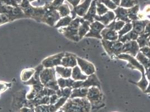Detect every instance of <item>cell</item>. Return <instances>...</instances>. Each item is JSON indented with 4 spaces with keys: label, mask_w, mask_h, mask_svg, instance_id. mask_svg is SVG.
Segmentation results:
<instances>
[{
    "label": "cell",
    "mask_w": 150,
    "mask_h": 112,
    "mask_svg": "<svg viewBox=\"0 0 150 112\" xmlns=\"http://www.w3.org/2000/svg\"><path fill=\"white\" fill-rule=\"evenodd\" d=\"M92 106L86 98H69L61 108L64 112H90Z\"/></svg>",
    "instance_id": "obj_1"
},
{
    "label": "cell",
    "mask_w": 150,
    "mask_h": 112,
    "mask_svg": "<svg viewBox=\"0 0 150 112\" xmlns=\"http://www.w3.org/2000/svg\"><path fill=\"white\" fill-rule=\"evenodd\" d=\"M82 19V18L76 17L75 19L72 20L69 25L67 27L59 28L58 31L69 40L78 42L79 40H80L78 31Z\"/></svg>",
    "instance_id": "obj_2"
},
{
    "label": "cell",
    "mask_w": 150,
    "mask_h": 112,
    "mask_svg": "<svg viewBox=\"0 0 150 112\" xmlns=\"http://www.w3.org/2000/svg\"><path fill=\"white\" fill-rule=\"evenodd\" d=\"M101 43L106 53L110 57L113 56L117 57L122 53L123 43L118 40L116 41H109L101 39Z\"/></svg>",
    "instance_id": "obj_3"
},
{
    "label": "cell",
    "mask_w": 150,
    "mask_h": 112,
    "mask_svg": "<svg viewBox=\"0 0 150 112\" xmlns=\"http://www.w3.org/2000/svg\"><path fill=\"white\" fill-rule=\"evenodd\" d=\"M45 7L46 11L40 22H43L51 26H54L57 21L61 18L59 13L57 10L51 7L49 4H47Z\"/></svg>",
    "instance_id": "obj_4"
},
{
    "label": "cell",
    "mask_w": 150,
    "mask_h": 112,
    "mask_svg": "<svg viewBox=\"0 0 150 112\" xmlns=\"http://www.w3.org/2000/svg\"><path fill=\"white\" fill-rule=\"evenodd\" d=\"M117 58L120 60H123L127 61L128 63L127 65V66L128 68L131 69H132L138 70L142 74L141 77H146L145 75V69L144 66L138 61L134 57H133L128 54L122 53L119 55V56H117Z\"/></svg>",
    "instance_id": "obj_5"
},
{
    "label": "cell",
    "mask_w": 150,
    "mask_h": 112,
    "mask_svg": "<svg viewBox=\"0 0 150 112\" xmlns=\"http://www.w3.org/2000/svg\"><path fill=\"white\" fill-rule=\"evenodd\" d=\"M86 98L92 106H99L103 100V94L101 88L96 86L89 87Z\"/></svg>",
    "instance_id": "obj_6"
},
{
    "label": "cell",
    "mask_w": 150,
    "mask_h": 112,
    "mask_svg": "<svg viewBox=\"0 0 150 112\" xmlns=\"http://www.w3.org/2000/svg\"><path fill=\"white\" fill-rule=\"evenodd\" d=\"M26 90H22L13 95V106L18 112L23 107H28V100L26 98Z\"/></svg>",
    "instance_id": "obj_7"
},
{
    "label": "cell",
    "mask_w": 150,
    "mask_h": 112,
    "mask_svg": "<svg viewBox=\"0 0 150 112\" xmlns=\"http://www.w3.org/2000/svg\"><path fill=\"white\" fill-rule=\"evenodd\" d=\"M92 1L93 0H83L77 6L73 7L71 11L72 19H75L77 16H78V17L83 18L88 12Z\"/></svg>",
    "instance_id": "obj_8"
},
{
    "label": "cell",
    "mask_w": 150,
    "mask_h": 112,
    "mask_svg": "<svg viewBox=\"0 0 150 112\" xmlns=\"http://www.w3.org/2000/svg\"><path fill=\"white\" fill-rule=\"evenodd\" d=\"M64 54L65 52H61L47 57L43 60L42 65L44 68H53L57 66H60Z\"/></svg>",
    "instance_id": "obj_9"
},
{
    "label": "cell",
    "mask_w": 150,
    "mask_h": 112,
    "mask_svg": "<svg viewBox=\"0 0 150 112\" xmlns=\"http://www.w3.org/2000/svg\"><path fill=\"white\" fill-rule=\"evenodd\" d=\"M90 29L85 36V38H94L99 39H102L101 35V32L105 28V26L103 25L99 21H94L90 25Z\"/></svg>",
    "instance_id": "obj_10"
},
{
    "label": "cell",
    "mask_w": 150,
    "mask_h": 112,
    "mask_svg": "<svg viewBox=\"0 0 150 112\" xmlns=\"http://www.w3.org/2000/svg\"><path fill=\"white\" fill-rule=\"evenodd\" d=\"M77 65L81 69L82 72L87 76L94 74L96 72V69L93 63L77 56Z\"/></svg>",
    "instance_id": "obj_11"
},
{
    "label": "cell",
    "mask_w": 150,
    "mask_h": 112,
    "mask_svg": "<svg viewBox=\"0 0 150 112\" xmlns=\"http://www.w3.org/2000/svg\"><path fill=\"white\" fill-rule=\"evenodd\" d=\"M55 68H44L40 74V80L45 85L48 82L57 80Z\"/></svg>",
    "instance_id": "obj_12"
},
{
    "label": "cell",
    "mask_w": 150,
    "mask_h": 112,
    "mask_svg": "<svg viewBox=\"0 0 150 112\" xmlns=\"http://www.w3.org/2000/svg\"><path fill=\"white\" fill-rule=\"evenodd\" d=\"M139 50L140 48L136 40L128 41L123 43L122 53L128 54L135 57L139 52Z\"/></svg>",
    "instance_id": "obj_13"
},
{
    "label": "cell",
    "mask_w": 150,
    "mask_h": 112,
    "mask_svg": "<svg viewBox=\"0 0 150 112\" xmlns=\"http://www.w3.org/2000/svg\"><path fill=\"white\" fill-rule=\"evenodd\" d=\"M61 66L67 68H74L77 65V56L73 53L66 52L63 57L61 61Z\"/></svg>",
    "instance_id": "obj_14"
},
{
    "label": "cell",
    "mask_w": 150,
    "mask_h": 112,
    "mask_svg": "<svg viewBox=\"0 0 150 112\" xmlns=\"http://www.w3.org/2000/svg\"><path fill=\"white\" fill-rule=\"evenodd\" d=\"M115 13V20L116 21H122L127 23H131L132 21L129 19L128 15V9L123 8L122 7L118 6L116 9L113 10Z\"/></svg>",
    "instance_id": "obj_15"
},
{
    "label": "cell",
    "mask_w": 150,
    "mask_h": 112,
    "mask_svg": "<svg viewBox=\"0 0 150 112\" xmlns=\"http://www.w3.org/2000/svg\"><path fill=\"white\" fill-rule=\"evenodd\" d=\"M149 20H150L149 19H144L132 21L131 23L133 26L132 30L139 35L143 34L144 32L146 25L149 22Z\"/></svg>",
    "instance_id": "obj_16"
},
{
    "label": "cell",
    "mask_w": 150,
    "mask_h": 112,
    "mask_svg": "<svg viewBox=\"0 0 150 112\" xmlns=\"http://www.w3.org/2000/svg\"><path fill=\"white\" fill-rule=\"evenodd\" d=\"M115 15L113 11H108L106 13L102 16L96 15L95 17V20L99 21L105 26L109 25L113 20H115Z\"/></svg>",
    "instance_id": "obj_17"
},
{
    "label": "cell",
    "mask_w": 150,
    "mask_h": 112,
    "mask_svg": "<svg viewBox=\"0 0 150 112\" xmlns=\"http://www.w3.org/2000/svg\"><path fill=\"white\" fill-rule=\"evenodd\" d=\"M44 69V66L41 64L35 68V73L31 79L26 82H24V84L26 85H34L36 84H42L40 80V74Z\"/></svg>",
    "instance_id": "obj_18"
},
{
    "label": "cell",
    "mask_w": 150,
    "mask_h": 112,
    "mask_svg": "<svg viewBox=\"0 0 150 112\" xmlns=\"http://www.w3.org/2000/svg\"><path fill=\"white\" fill-rule=\"evenodd\" d=\"M101 35L102 39L109 41H116L119 38L117 31L106 27L101 32Z\"/></svg>",
    "instance_id": "obj_19"
},
{
    "label": "cell",
    "mask_w": 150,
    "mask_h": 112,
    "mask_svg": "<svg viewBox=\"0 0 150 112\" xmlns=\"http://www.w3.org/2000/svg\"><path fill=\"white\" fill-rule=\"evenodd\" d=\"M91 86H96L101 88L100 81L95 74L88 76V78L85 81H83L82 82V87L89 88Z\"/></svg>",
    "instance_id": "obj_20"
},
{
    "label": "cell",
    "mask_w": 150,
    "mask_h": 112,
    "mask_svg": "<svg viewBox=\"0 0 150 112\" xmlns=\"http://www.w3.org/2000/svg\"><path fill=\"white\" fill-rule=\"evenodd\" d=\"M96 0H93L88 10V12L86 15L82 18L85 20L89 21L90 23L94 22L95 21V17L97 15L96 13Z\"/></svg>",
    "instance_id": "obj_21"
},
{
    "label": "cell",
    "mask_w": 150,
    "mask_h": 112,
    "mask_svg": "<svg viewBox=\"0 0 150 112\" xmlns=\"http://www.w3.org/2000/svg\"><path fill=\"white\" fill-rule=\"evenodd\" d=\"M44 86L42 84H36L31 86L30 91L27 93L26 98L28 100H33L35 98L39 93L43 89Z\"/></svg>",
    "instance_id": "obj_22"
},
{
    "label": "cell",
    "mask_w": 150,
    "mask_h": 112,
    "mask_svg": "<svg viewBox=\"0 0 150 112\" xmlns=\"http://www.w3.org/2000/svg\"><path fill=\"white\" fill-rule=\"evenodd\" d=\"M88 76L84 75L78 65L76 66L72 70L71 78L75 81H85Z\"/></svg>",
    "instance_id": "obj_23"
},
{
    "label": "cell",
    "mask_w": 150,
    "mask_h": 112,
    "mask_svg": "<svg viewBox=\"0 0 150 112\" xmlns=\"http://www.w3.org/2000/svg\"><path fill=\"white\" fill-rule=\"evenodd\" d=\"M90 24L91 23L89 21L84 20L83 18L82 19L81 24L79 26V31H78L79 35V38H80V40L82 39L83 38L85 37V36L87 34V33L90 30Z\"/></svg>",
    "instance_id": "obj_24"
},
{
    "label": "cell",
    "mask_w": 150,
    "mask_h": 112,
    "mask_svg": "<svg viewBox=\"0 0 150 112\" xmlns=\"http://www.w3.org/2000/svg\"><path fill=\"white\" fill-rule=\"evenodd\" d=\"M55 70L57 74L64 79H68L71 77L72 68L64 67L62 66H57L55 67Z\"/></svg>",
    "instance_id": "obj_25"
},
{
    "label": "cell",
    "mask_w": 150,
    "mask_h": 112,
    "mask_svg": "<svg viewBox=\"0 0 150 112\" xmlns=\"http://www.w3.org/2000/svg\"><path fill=\"white\" fill-rule=\"evenodd\" d=\"M88 91V88L87 87H80L77 89H72V93L69 98H86Z\"/></svg>",
    "instance_id": "obj_26"
},
{
    "label": "cell",
    "mask_w": 150,
    "mask_h": 112,
    "mask_svg": "<svg viewBox=\"0 0 150 112\" xmlns=\"http://www.w3.org/2000/svg\"><path fill=\"white\" fill-rule=\"evenodd\" d=\"M138 36H139V35H138L136 32H134L133 30H132L131 31H129L127 34L124 35L120 38H119L118 40L123 43H125V42H127L128 41L136 40Z\"/></svg>",
    "instance_id": "obj_27"
},
{
    "label": "cell",
    "mask_w": 150,
    "mask_h": 112,
    "mask_svg": "<svg viewBox=\"0 0 150 112\" xmlns=\"http://www.w3.org/2000/svg\"><path fill=\"white\" fill-rule=\"evenodd\" d=\"M57 83L60 88H65V87H72V86L75 82L72 79L68 78V79H64L62 77H59L57 79Z\"/></svg>",
    "instance_id": "obj_28"
},
{
    "label": "cell",
    "mask_w": 150,
    "mask_h": 112,
    "mask_svg": "<svg viewBox=\"0 0 150 112\" xmlns=\"http://www.w3.org/2000/svg\"><path fill=\"white\" fill-rule=\"evenodd\" d=\"M135 58L140 63L145 69V70L150 67V60L147 57L144 55L140 51L138 53Z\"/></svg>",
    "instance_id": "obj_29"
},
{
    "label": "cell",
    "mask_w": 150,
    "mask_h": 112,
    "mask_svg": "<svg viewBox=\"0 0 150 112\" xmlns=\"http://www.w3.org/2000/svg\"><path fill=\"white\" fill-rule=\"evenodd\" d=\"M35 69H26L23 70L21 73V81L26 82L29 80L35 73Z\"/></svg>",
    "instance_id": "obj_30"
},
{
    "label": "cell",
    "mask_w": 150,
    "mask_h": 112,
    "mask_svg": "<svg viewBox=\"0 0 150 112\" xmlns=\"http://www.w3.org/2000/svg\"><path fill=\"white\" fill-rule=\"evenodd\" d=\"M139 11V5H136L134 6L131 8L128 9V18L131 21L138 20V14Z\"/></svg>",
    "instance_id": "obj_31"
},
{
    "label": "cell",
    "mask_w": 150,
    "mask_h": 112,
    "mask_svg": "<svg viewBox=\"0 0 150 112\" xmlns=\"http://www.w3.org/2000/svg\"><path fill=\"white\" fill-rule=\"evenodd\" d=\"M72 20L73 19H72L71 16H67L66 17L61 18L57 21V23L54 27L57 28V29H59L60 28L67 27V26L69 25V24L71 23V22L72 21Z\"/></svg>",
    "instance_id": "obj_32"
},
{
    "label": "cell",
    "mask_w": 150,
    "mask_h": 112,
    "mask_svg": "<svg viewBox=\"0 0 150 112\" xmlns=\"http://www.w3.org/2000/svg\"><path fill=\"white\" fill-rule=\"evenodd\" d=\"M125 22L122 21H116V20H113L112 22H111L109 25H107L105 27L111 29H113L115 31H119L123 27L125 26Z\"/></svg>",
    "instance_id": "obj_33"
},
{
    "label": "cell",
    "mask_w": 150,
    "mask_h": 112,
    "mask_svg": "<svg viewBox=\"0 0 150 112\" xmlns=\"http://www.w3.org/2000/svg\"><path fill=\"white\" fill-rule=\"evenodd\" d=\"M57 10L59 13L61 18L69 16L71 11L70 7L66 4H63L62 5L58 7Z\"/></svg>",
    "instance_id": "obj_34"
},
{
    "label": "cell",
    "mask_w": 150,
    "mask_h": 112,
    "mask_svg": "<svg viewBox=\"0 0 150 112\" xmlns=\"http://www.w3.org/2000/svg\"><path fill=\"white\" fill-rule=\"evenodd\" d=\"M72 87H65V88H59L56 91V94L59 98L61 97H66L69 98L71 93H72Z\"/></svg>",
    "instance_id": "obj_35"
},
{
    "label": "cell",
    "mask_w": 150,
    "mask_h": 112,
    "mask_svg": "<svg viewBox=\"0 0 150 112\" xmlns=\"http://www.w3.org/2000/svg\"><path fill=\"white\" fill-rule=\"evenodd\" d=\"M149 35V34L143 33L138 36L136 41L140 48L145 46H148V37Z\"/></svg>",
    "instance_id": "obj_36"
},
{
    "label": "cell",
    "mask_w": 150,
    "mask_h": 112,
    "mask_svg": "<svg viewBox=\"0 0 150 112\" xmlns=\"http://www.w3.org/2000/svg\"><path fill=\"white\" fill-rule=\"evenodd\" d=\"M96 13H97V15L99 16H102L105 13H106L109 11V9L103 4L100 2L99 0H96Z\"/></svg>",
    "instance_id": "obj_37"
},
{
    "label": "cell",
    "mask_w": 150,
    "mask_h": 112,
    "mask_svg": "<svg viewBox=\"0 0 150 112\" xmlns=\"http://www.w3.org/2000/svg\"><path fill=\"white\" fill-rule=\"evenodd\" d=\"M133 83L135 85H136L141 90L142 92H144L146 90L147 87L149 85V81L147 79V77H141V80L138 82H133Z\"/></svg>",
    "instance_id": "obj_38"
},
{
    "label": "cell",
    "mask_w": 150,
    "mask_h": 112,
    "mask_svg": "<svg viewBox=\"0 0 150 112\" xmlns=\"http://www.w3.org/2000/svg\"><path fill=\"white\" fill-rule=\"evenodd\" d=\"M138 4V0H121L119 6L125 9H129Z\"/></svg>",
    "instance_id": "obj_39"
},
{
    "label": "cell",
    "mask_w": 150,
    "mask_h": 112,
    "mask_svg": "<svg viewBox=\"0 0 150 112\" xmlns=\"http://www.w3.org/2000/svg\"><path fill=\"white\" fill-rule=\"evenodd\" d=\"M132 28H133V26H132L131 22L125 23V25L123 27V28L120 30L118 31V36H119L118 39L119 38L122 37V36H123L124 35L127 34L129 31H131Z\"/></svg>",
    "instance_id": "obj_40"
},
{
    "label": "cell",
    "mask_w": 150,
    "mask_h": 112,
    "mask_svg": "<svg viewBox=\"0 0 150 112\" xmlns=\"http://www.w3.org/2000/svg\"><path fill=\"white\" fill-rule=\"evenodd\" d=\"M100 2L103 4L105 6L111 10H114L117 8V6L114 4L111 0H99Z\"/></svg>",
    "instance_id": "obj_41"
},
{
    "label": "cell",
    "mask_w": 150,
    "mask_h": 112,
    "mask_svg": "<svg viewBox=\"0 0 150 112\" xmlns=\"http://www.w3.org/2000/svg\"><path fill=\"white\" fill-rule=\"evenodd\" d=\"M10 21H11V20L8 14L5 13H0V25Z\"/></svg>",
    "instance_id": "obj_42"
},
{
    "label": "cell",
    "mask_w": 150,
    "mask_h": 112,
    "mask_svg": "<svg viewBox=\"0 0 150 112\" xmlns=\"http://www.w3.org/2000/svg\"><path fill=\"white\" fill-rule=\"evenodd\" d=\"M12 84L10 82H6L3 81H0V93L5 91L8 88L11 86Z\"/></svg>",
    "instance_id": "obj_43"
},
{
    "label": "cell",
    "mask_w": 150,
    "mask_h": 112,
    "mask_svg": "<svg viewBox=\"0 0 150 112\" xmlns=\"http://www.w3.org/2000/svg\"><path fill=\"white\" fill-rule=\"evenodd\" d=\"M35 112H50L48 109V105L37 106L34 109Z\"/></svg>",
    "instance_id": "obj_44"
},
{
    "label": "cell",
    "mask_w": 150,
    "mask_h": 112,
    "mask_svg": "<svg viewBox=\"0 0 150 112\" xmlns=\"http://www.w3.org/2000/svg\"><path fill=\"white\" fill-rule=\"evenodd\" d=\"M64 1V0H54L52 2H51L49 4L51 7H52L55 10H57L58 7L62 5Z\"/></svg>",
    "instance_id": "obj_45"
},
{
    "label": "cell",
    "mask_w": 150,
    "mask_h": 112,
    "mask_svg": "<svg viewBox=\"0 0 150 112\" xmlns=\"http://www.w3.org/2000/svg\"><path fill=\"white\" fill-rule=\"evenodd\" d=\"M139 51L144 55L150 60V47L149 46H145L144 47L140 48Z\"/></svg>",
    "instance_id": "obj_46"
},
{
    "label": "cell",
    "mask_w": 150,
    "mask_h": 112,
    "mask_svg": "<svg viewBox=\"0 0 150 112\" xmlns=\"http://www.w3.org/2000/svg\"><path fill=\"white\" fill-rule=\"evenodd\" d=\"M29 2H30L29 1V0H22L21 4L19 5V7H20L22 9L29 7L31 6Z\"/></svg>",
    "instance_id": "obj_47"
},
{
    "label": "cell",
    "mask_w": 150,
    "mask_h": 112,
    "mask_svg": "<svg viewBox=\"0 0 150 112\" xmlns=\"http://www.w3.org/2000/svg\"><path fill=\"white\" fill-rule=\"evenodd\" d=\"M58 99H59V98L56 94L52 95L50 96V104H55Z\"/></svg>",
    "instance_id": "obj_48"
},
{
    "label": "cell",
    "mask_w": 150,
    "mask_h": 112,
    "mask_svg": "<svg viewBox=\"0 0 150 112\" xmlns=\"http://www.w3.org/2000/svg\"><path fill=\"white\" fill-rule=\"evenodd\" d=\"M82 82H83V81H75V82L73 84V85H72V89L82 87Z\"/></svg>",
    "instance_id": "obj_49"
},
{
    "label": "cell",
    "mask_w": 150,
    "mask_h": 112,
    "mask_svg": "<svg viewBox=\"0 0 150 112\" xmlns=\"http://www.w3.org/2000/svg\"><path fill=\"white\" fill-rule=\"evenodd\" d=\"M67 1L73 6V7H75L80 4L82 0H67Z\"/></svg>",
    "instance_id": "obj_50"
},
{
    "label": "cell",
    "mask_w": 150,
    "mask_h": 112,
    "mask_svg": "<svg viewBox=\"0 0 150 112\" xmlns=\"http://www.w3.org/2000/svg\"><path fill=\"white\" fill-rule=\"evenodd\" d=\"M34 112V110L33 109H31L30 108H28V107H23L21 108L20 110L18 112Z\"/></svg>",
    "instance_id": "obj_51"
},
{
    "label": "cell",
    "mask_w": 150,
    "mask_h": 112,
    "mask_svg": "<svg viewBox=\"0 0 150 112\" xmlns=\"http://www.w3.org/2000/svg\"><path fill=\"white\" fill-rule=\"evenodd\" d=\"M142 12H143L146 15H147V16L150 15V5L146 6L145 7H144V11H143Z\"/></svg>",
    "instance_id": "obj_52"
},
{
    "label": "cell",
    "mask_w": 150,
    "mask_h": 112,
    "mask_svg": "<svg viewBox=\"0 0 150 112\" xmlns=\"http://www.w3.org/2000/svg\"><path fill=\"white\" fill-rule=\"evenodd\" d=\"M144 33L150 34V20H149V22L148 23V24H147L146 28H145V30H144Z\"/></svg>",
    "instance_id": "obj_53"
},
{
    "label": "cell",
    "mask_w": 150,
    "mask_h": 112,
    "mask_svg": "<svg viewBox=\"0 0 150 112\" xmlns=\"http://www.w3.org/2000/svg\"><path fill=\"white\" fill-rule=\"evenodd\" d=\"M145 75L148 81H150V67L145 70Z\"/></svg>",
    "instance_id": "obj_54"
},
{
    "label": "cell",
    "mask_w": 150,
    "mask_h": 112,
    "mask_svg": "<svg viewBox=\"0 0 150 112\" xmlns=\"http://www.w3.org/2000/svg\"><path fill=\"white\" fill-rule=\"evenodd\" d=\"M112 2L115 4L117 6H120V1L121 0H111Z\"/></svg>",
    "instance_id": "obj_55"
},
{
    "label": "cell",
    "mask_w": 150,
    "mask_h": 112,
    "mask_svg": "<svg viewBox=\"0 0 150 112\" xmlns=\"http://www.w3.org/2000/svg\"><path fill=\"white\" fill-rule=\"evenodd\" d=\"M144 93L150 94V82H149L148 86H147V87L146 90L144 91Z\"/></svg>",
    "instance_id": "obj_56"
},
{
    "label": "cell",
    "mask_w": 150,
    "mask_h": 112,
    "mask_svg": "<svg viewBox=\"0 0 150 112\" xmlns=\"http://www.w3.org/2000/svg\"><path fill=\"white\" fill-rule=\"evenodd\" d=\"M38 1V2H40V0H29V2H33V1Z\"/></svg>",
    "instance_id": "obj_57"
},
{
    "label": "cell",
    "mask_w": 150,
    "mask_h": 112,
    "mask_svg": "<svg viewBox=\"0 0 150 112\" xmlns=\"http://www.w3.org/2000/svg\"><path fill=\"white\" fill-rule=\"evenodd\" d=\"M148 46L150 47V39H148Z\"/></svg>",
    "instance_id": "obj_58"
},
{
    "label": "cell",
    "mask_w": 150,
    "mask_h": 112,
    "mask_svg": "<svg viewBox=\"0 0 150 112\" xmlns=\"http://www.w3.org/2000/svg\"><path fill=\"white\" fill-rule=\"evenodd\" d=\"M146 18L147 19H149V20H150V15L146 16Z\"/></svg>",
    "instance_id": "obj_59"
},
{
    "label": "cell",
    "mask_w": 150,
    "mask_h": 112,
    "mask_svg": "<svg viewBox=\"0 0 150 112\" xmlns=\"http://www.w3.org/2000/svg\"><path fill=\"white\" fill-rule=\"evenodd\" d=\"M56 112H64L62 110V109H59V111H56Z\"/></svg>",
    "instance_id": "obj_60"
},
{
    "label": "cell",
    "mask_w": 150,
    "mask_h": 112,
    "mask_svg": "<svg viewBox=\"0 0 150 112\" xmlns=\"http://www.w3.org/2000/svg\"></svg>",
    "instance_id": "obj_61"
},
{
    "label": "cell",
    "mask_w": 150,
    "mask_h": 112,
    "mask_svg": "<svg viewBox=\"0 0 150 112\" xmlns=\"http://www.w3.org/2000/svg\"></svg>",
    "instance_id": "obj_62"
},
{
    "label": "cell",
    "mask_w": 150,
    "mask_h": 112,
    "mask_svg": "<svg viewBox=\"0 0 150 112\" xmlns=\"http://www.w3.org/2000/svg\"></svg>",
    "instance_id": "obj_63"
}]
</instances>
